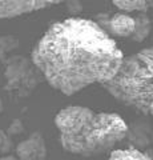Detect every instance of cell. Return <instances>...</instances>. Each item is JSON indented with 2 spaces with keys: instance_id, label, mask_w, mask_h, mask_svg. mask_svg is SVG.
<instances>
[{
  "instance_id": "3",
  "label": "cell",
  "mask_w": 153,
  "mask_h": 160,
  "mask_svg": "<svg viewBox=\"0 0 153 160\" xmlns=\"http://www.w3.org/2000/svg\"><path fill=\"white\" fill-rule=\"evenodd\" d=\"M103 87L121 104L153 116V47L124 58L118 72Z\"/></svg>"
},
{
  "instance_id": "8",
  "label": "cell",
  "mask_w": 153,
  "mask_h": 160,
  "mask_svg": "<svg viewBox=\"0 0 153 160\" xmlns=\"http://www.w3.org/2000/svg\"><path fill=\"white\" fill-rule=\"evenodd\" d=\"M108 160H153V156L149 152H142L136 147H129L112 151Z\"/></svg>"
},
{
  "instance_id": "14",
  "label": "cell",
  "mask_w": 153,
  "mask_h": 160,
  "mask_svg": "<svg viewBox=\"0 0 153 160\" xmlns=\"http://www.w3.org/2000/svg\"><path fill=\"white\" fill-rule=\"evenodd\" d=\"M0 160H16V159H15L12 155H2V156H0Z\"/></svg>"
},
{
  "instance_id": "1",
  "label": "cell",
  "mask_w": 153,
  "mask_h": 160,
  "mask_svg": "<svg viewBox=\"0 0 153 160\" xmlns=\"http://www.w3.org/2000/svg\"><path fill=\"white\" fill-rule=\"evenodd\" d=\"M31 59L49 86L69 96L92 84L109 82L124 55L97 22L68 18L44 32Z\"/></svg>"
},
{
  "instance_id": "12",
  "label": "cell",
  "mask_w": 153,
  "mask_h": 160,
  "mask_svg": "<svg viewBox=\"0 0 153 160\" xmlns=\"http://www.w3.org/2000/svg\"><path fill=\"white\" fill-rule=\"evenodd\" d=\"M12 149V139L9 136L8 131L0 129V156L2 155H8Z\"/></svg>"
},
{
  "instance_id": "7",
  "label": "cell",
  "mask_w": 153,
  "mask_h": 160,
  "mask_svg": "<svg viewBox=\"0 0 153 160\" xmlns=\"http://www.w3.org/2000/svg\"><path fill=\"white\" fill-rule=\"evenodd\" d=\"M17 158L20 160H45L47 146L40 132H33L31 136L24 139L16 147Z\"/></svg>"
},
{
  "instance_id": "13",
  "label": "cell",
  "mask_w": 153,
  "mask_h": 160,
  "mask_svg": "<svg viewBox=\"0 0 153 160\" xmlns=\"http://www.w3.org/2000/svg\"><path fill=\"white\" fill-rule=\"evenodd\" d=\"M23 131H24V127H23L20 120H13L11 127L8 128V133L9 135H17V133H22Z\"/></svg>"
},
{
  "instance_id": "6",
  "label": "cell",
  "mask_w": 153,
  "mask_h": 160,
  "mask_svg": "<svg viewBox=\"0 0 153 160\" xmlns=\"http://www.w3.org/2000/svg\"><path fill=\"white\" fill-rule=\"evenodd\" d=\"M103 22H97L111 36L117 38H132L136 28V18L129 12H118L108 18L104 15Z\"/></svg>"
},
{
  "instance_id": "10",
  "label": "cell",
  "mask_w": 153,
  "mask_h": 160,
  "mask_svg": "<svg viewBox=\"0 0 153 160\" xmlns=\"http://www.w3.org/2000/svg\"><path fill=\"white\" fill-rule=\"evenodd\" d=\"M113 4L124 12H146L153 9V0H113Z\"/></svg>"
},
{
  "instance_id": "11",
  "label": "cell",
  "mask_w": 153,
  "mask_h": 160,
  "mask_svg": "<svg viewBox=\"0 0 153 160\" xmlns=\"http://www.w3.org/2000/svg\"><path fill=\"white\" fill-rule=\"evenodd\" d=\"M17 46V40L12 36H0V58L4 60V56L15 49V47Z\"/></svg>"
},
{
  "instance_id": "4",
  "label": "cell",
  "mask_w": 153,
  "mask_h": 160,
  "mask_svg": "<svg viewBox=\"0 0 153 160\" xmlns=\"http://www.w3.org/2000/svg\"><path fill=\"white\" fill-rule=\"evenodd\" d=\"M6 89L17 92L19 95H28L37 86L43 75L35 63L24 56H12L6 62Z\"/></svg>"
},
{
  "instance_id": "2",
  "label": "cell",
  "mask_w": 153,
  "mask_h": 160,
  "mask_svg": "<svg viewBox=\"0 0 153 160\" xmlns=\"http://www.w3.org/2000/svg\"><path fill=\"white\" fill-rule=\"evenodd\" d=\"M55 124L63 148L69 153L85 158L109 151L129 131L125 120L117 113L96 112L83 106L60 109Z\"/></svg>"
},
{
  "instance_id": "9",
  "label": "cell",
  "mask_w": 153,
  "mask_h": 160,
  "mask_svg": "<svg viewBox=\"0 0 153 160\" xmlns=\"http://www.w3.org/2000/svg\"><path fill=\"white\" fill-rule=\"evenodd\" d=\"M136 28L135 32L132 35V40L133 42H144L148 38V35L152 31V20L149 19V16L146 15V12H137L136 15Z\"/></svg>"
},
{
  "instance_id": "5",
  "label": "cell",
  "mask_w": 153,
  "mask_h": 160,
  "mask_svg": "<svg viewBox=\"0 0 153 160\" xmlns=\"http://www.w3.org/2000/svg\"><path fill=\"white\" fill-rule=\"evenodd\" d=\"M63 0H0V19H12L55 6Z\"/></svg>"
}]
</instances>
